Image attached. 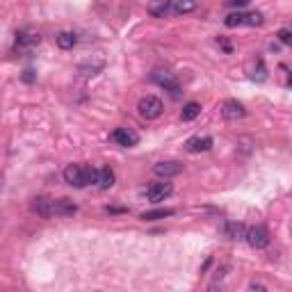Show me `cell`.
Returning <instances> with one entry per match:
<instances>
[{"label": "cell", "instance_id": "obj_1", "mask_svg": "<svg viewBox=\"0 0 292 292\" xmlns=\"http://www.w3.org/2000/svg\"><path fill=\"white\" fill-rule=\"evenodd\" d=\"M162 110H164V105H162V101H160L158 96H144V99L137 103L139 116H142V119H146V121L158 119V116L162 114Z\"/></svg>", "mask_w": 292, "mask_h": 292}, {"label": "cell", "instance_id": "obj_2", "mask_svg": "<svg viewBox=\"0 0 292 292\" xmlns=\"http://www.w3.org/2000/svg\"><path fill=\"white\" fill-rule=\"evenodd\" d=\"M245 240L251 249H265V247H270L272 235L265 226H251L245 231Z\"/></svg>", "mask_w": 292, "mask_h": 292}, {"label": "cell", "instance_id": "obj_3", "mask_svg": "<svg viewBox=\"0 0 292 292\" xmlns=\"http://www.w3.org/2000/svg\"><path fill=\"white\" fill-rule=\"evenodd\" d=\"M153 174L158 178H174L178 176V174H183V162H178V160H164V162H155L153 164Z\"/></svg>", "mask_w": 292, "mask_h": 292}, {"label": "cell", "instance_id": "obj_4", "mask_svg": "<svg viewBox=\"0 0 292 292\" xmlns=\"http://www.w3.org/2000/svg\"><path fill=\"white\" fill-rule=\"evenodd\" d=\"M151 80H153L155 85L164 87L167 91H172V96L181 94V87H178V80L174 78V73H169V71H153V73H151Z\"/></svg>", "mask_w": 292, "mask_h": 292}, {"label": "cell", "instance_id": "obj_5", "mask_svg": "<svg viewBox=\"0 0 292 292\" xmlns=\"http://www.w3.org/2000/svg\"><path fill=\"white\" fill-rule=\"evenodd\" d=\"M110 139L112 142H116L119 146H137L139 144V135L135 133L133 128H116V130H112V135H110Z\"/></svg>", "mask_w": 292, "mask_h": 292}, {"label": "cell", "instance_id": "obj_6", "mask_svg": "<svg viewBox=\"0 0 292 292\" xmlns=\"http://www.w3.org/2000/svg\"><path fill=\"white\" fill-rule=\"evenodd\" d=\"M245 114H247V110H245V105H242L240 101L228 99V101H224V103H222V116L226 121H237V119H242Z\"/></svg>", "mask_w": 292, "mask_h": 292}, {"label": "cell", "instance_id": "obj_7", "mask_svg": "<svg viewBox=\"0 0 292 292\" xmlns=\"http://www.w3.org/2000/svg\"><path fill=\"white\" fill-rule=\"evenodd\" d=\"M172 192H174L172 183H164V181L162 183H153L149 189H146V199H149L151 203H158V201H164Z\"/></svg>", "mask_w": 292, "mask_h": 292}, {"label": "cell", "instance_id": "obj_8", "mask_svg": "<svg viewBox=\"0 0 292 292\" xmlns=\"http://www.w3.org/2000/svg\"><path fill=\"white\" fill-rule=\"evenodd\" d=\"M53 203H55V199H51V197L32 199V212H37V215L43 217V219L55 217V212H53Z\"/></svg>", "mask_w": 292, "mask_h": 292}, {"label": "cell", "instance_id": "obj_9", "mask_svg": "<svg viewBox=\"0 0 292 292\" xmlns=\"http://www.w3.org/2000/svg\"><path fill=\"white\" fill-rule=\"evenodd\" d=\"M53 212H55V217H73L78 212V206L71 199H57L53 203Z\"/></svg>", "mask_w": 292, "mask_h": 292}, {"label": "cell", "instance_id": "obj_10", "mask_svg": "<svg viewBox=\"0 0 292 292\" xmlns=\"http://www.w3.org/2000/svg\"><path fill=\"white\" fill-rule=\"evenodd\" d=\"M41 37L35 35V32H18L16 35V51H30V48L39 46Z\"/></svg>", "mask_w": 292, "mask_h": 292}, {"label": "cell", "instance_id": "obj_11", "mask_svg": "<svg viewBox=\"0 0 292 292\" xmlns=\"http://www.w3.org/2000/svg\"><path fill=\"white\" fill-rule=\"evenodd\" d=\"M64 181L73 185V187H85V181H82V167L80 164H69L64 169Z\"/></svg>", "mask_w": 292, "mask_h": 292}, {"label": "cell", "instance_id": "obj_12", "mask_svg": "<svg viewBox=\"0 0 292 292\" xmlns=\"http://www.w3.org/2000/svg\"><path fill=\"white\" fill-rule=\"evenodd\" d=\"M185 149H187L189 153H203V151L212 149V139L210 137H192V139H187Z\"/></svg>", "mask_w": 292, "mask_h": 292}, {"label": "cell", "instance_id": "obj_13", "mask_svg": "<svg viewBox=\"0 0 292 292\" xmlns=\"http://www.w3.org/2000/svg\"><path fill=\"white\" fill-rule=\"evenodd\" d=\"M149 14L155 18H164L167 14H172V0H155V3H151Z\"/></svg>", "mask_w": 292, "mask_h": 292}, {"label": "cell", "instance_id": "obj_14", "mask_svg": "<svg viewBox=\"0 0 292 292\" xmlns=\"http://www.w3.org/2000/svg\"><path fill=\"white\" fill-rule=\"evenodd\" d=\"M199 7V0H172V14H189Z\"/></svg>", "mask_w": 292, "mask_h": 292}, {"label": "cell", "instance_id": "obj_15", "mask_svg": "<svg viewBox=\"0 0 292 292\" xmlns=\"http://www.w3.org/2000/svg\"><path fill=\"white\" fill-rule=\"evenodd\" d=\"M96 185H99L101 189H110L112 185H114V172H112L110 167L99 169V178H96Z\"/></svg>", "mask_w": 292, "mask_h": 292}, {"label": "cell", "instance_id": "obj_16", "mask_svg": "<svg viewBox=\"0 0 292 292\" xmlns=\"http://www.w3.org/2000/svg\"><path fill=\"white\" fill-rule=\"evenodd\" d=\"M174 210L172 208H155V210H146L139 215V219H144V222H155V219H164V217H172Z\"/></svg>", "mask_w": 292, "mask_h": 292}, {"label": "cell", "instance_id": "obj_17", "mask_svg": "<svg viewBox=\"0 0 292 292\" xmlns=\"http://www.w3.org/2000/svg\"><path fill=\"white\" fill-rule=\"evenodd\" d=\"M199 114H201V105L194 103V101H189V103H185V105H183L181 119H183V121H194Z\"/></svg>", "mask_w": 292, "mask_h": 292}, {"label": "cell", "instance_id": "obj_18", "mask_svg": "<svg viewBox=\"0 0 292 292\" xmlns=\"http://www.w3.org/2000/svg\"><path fill=\"white\" fill-rule=\"evenodd\" d=\"M245 231L247 228L242 226V224H226L224 226V233H226V237H231V240H245Z\"/></svg>", "mask_w": 292, "mask_h": 292}, {"label": "cell", "instance_id": "obj_19", "mask_svg": "<svg viewBox=\"0 0 292 292\" xmlns=\"http://www.w3.org/2000/svg\"><path fill=\"white\" fill-rule=\"evenodd\" d=\"M76 35H73V32H60V35H57V46L60 48H64V51H69V48H73L76 46Z\"/></svg>", "mask_w": 292, "mask_h": 292}, {"label": "cell", "instance_id": "obj_20", "mask_svg": "<svg viewBox=\"0 0 292 292\" xmlns=\"http://www.w3.org/2000/svg\"><path fill=\"white\" fill-rule=\"evenodd\" d=\"M265 23V16L260 12H251V14H245V26H251V28H260Z\"/></svg>", "mask_w": 292, "mask_h": 292}, {"label": "cell", "instance_id": "obj_21", "mask_svg": "<svg viewBox=\"0 0 292 292\" xmlns=\"http://www.w3.org/2000/svg\"><path fill=\"white\" fill-rule=\"evenodd\" d=\"M96 178H99V169L96 167H82V181H85V185H94Z\"/></svg>", "mask_w": 292, "mask_h": 292}, {"label": "cell", "instance_id": "obj_22", "mask_svg": "<svg viewBox=\"0 0 292 292\" xmlns=\"http://www.w3.org/2000/svg\"><path fill=\"white\" fill-rule=\"evenodd\" d=\"M224 26L226 28H237V26H245V14L237 12V14H231V16H226V21H224Z\"/></svg>", "mask_w": 292, "mask_h": 292}, {"label": "cell", "instance_id": "obj_23", "mask_svg": "<svg viewBox=\"0 0 292 292\" xmlns=\"http://www.w3.org/2000/svg\"><path fill=\"white\" fill-rule=\"evenodd\" d=\"M251 78H254V80H258V82L267 78V71H265V64H262V60H256V66L251 69Z\"/></svg>", "mask_w": 292, "mask_h": 292}, {"label": "cell", "instance_id": "obj_24", "mask_svg": "<svg viewBox=\"0 0 292 292\" xmlns=\"http://www.w3.org/2000/svg\"><path fill=\"white\" fill-rule=\"evenodd\" d=\"M251 0H226V5L228 7H237V9H242V7H247Z\"/></svg>", "mask_w": 292, "mask_h": 292}, {"label": "cell", "instance_id": "obj_25", "mask_svg": "<svg viewBox=\"0 0 292 292\" xmlns=\"http://www.w3.org/2000/svg\"><path fill=\"white\" fill-rule=\"evenodd\" d=\"M279 39L285 43V46H288V43H292V32L290 30H281L279 32Z\"/></svg>", "mask_w": 292, "mask_h": 292}, {"label": "cell", "instance_id": "obj_26", "mask_svg": "<svg viewBox=\"0 0 292 292\" xmlns=\"http://www.w3.org/2000/svg\"><path fill=\"white\" fill-rule=\"evenodd\" d=\"M32 80H35V73H32L30 69H28L26 73H23V82H32Z\"/></svg>", "mask_w": 292, "mask_h": 292}, {"label": "cell", "instance_id": "obj_27", "mask_svg": "<svg viewBox=\"0 0 292 292\" xmlns=\"http://www.w3.org/2000/svg\"><path fill=\"white\" fill-rule=\"evenodd\" d=\"M251 290H265V285H260V283H251Z\"/></svg>", "mask_w": 292, "mask_h": 292}, {"label": "cell", "instance_id": "obj_28", "mask_svg": "<svg viewBox=\"0 0 292 292\" xmlns=\"http://www.w3.org/2000/svg\"><path fill=\"white\" fill-rule=\"evenodd\" d=\"M3 187H5V174L0 172V192H3Z\"/></svg>", "mask_w": 292, "mask_h": 292}]
</instances>
